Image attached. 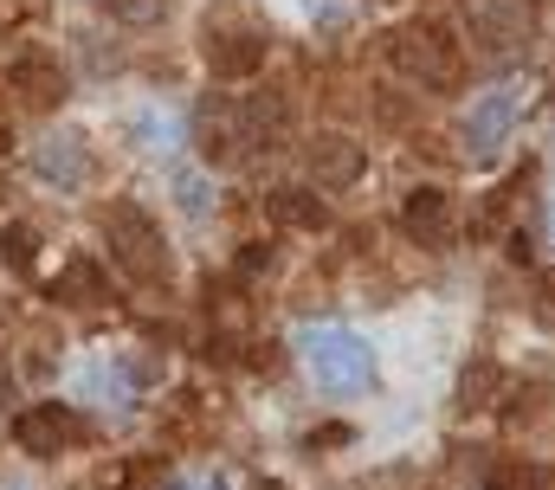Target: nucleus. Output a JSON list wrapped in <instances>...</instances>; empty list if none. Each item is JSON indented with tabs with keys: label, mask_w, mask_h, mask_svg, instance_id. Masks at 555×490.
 Masks as SVG:
<instances>
[{
	"label": "nucleus",
	"mask_w": 555,
	"mask_h": 490,
	"mask_svg": "<svg viewBox=\"0 0 555 490\" xmlns=\"http://www.w3.org/2000/svg\"><path fill=\"white\" fill-rule=\"evenodd\" d=\"M59 297H65V304H98V297H104V271H98L91 258H72L65 278H59Z\"/></svg>",
	"instance_id": "16"
},
{
	"label": "nucleus",
	"mask_w": 555,
	"mask_h": 490,
	"mask_svg": "<svg viewBox=\"0 0 555 490\" xmlns=\"http://www.w3.org/2000/svg\"><path fill=\"white\" fill-rule=\"evenodd\" d=\"M0 252H7V265L33 271V258H39V233H33V227H7V233H0Z\"/></svg>",
	"instance_id": "18"
},
{
	"label": "nucleus",
	"mask_w": 555,
	"mask_h": 490,
	"mask_svg": "<svg viewBox=\"0 0 555 490\" xmlns=\"http://www.w3.org/2000/svg\"><path fill=\"white\" fill-rule=\"evenodd\" d=\"M240 136H246L253 149H278V142L291 136V104H284L278 91H253V98L240 104Z\"/></svg>",
	"instance_id": "9"
},
{
	"label": "nucleus",
	"mask_w": 555,
	"mask_h": 490,
	"mask_svg": "<svg viewBox=\"0 0 555 490\" xmlns=\"http://www.w3.org/2000/svg\"><path fill=\"white\" fill-rule=\"evenodd\" d=\"M78 439H85V420H78L72 407H59V400L26 407V413L13 420V446L33 452V459H59V452H72Z\"/></svg>",
	"instance_id": "5"
},
{
	"label": "nucleus",
	"mask_w": 555,
	"mask_h": 490,
	"mask_svg": "<svg viewBox=\"0 0 555 490\" xmlns=\"http://www.w3.org/2000/svg\"><path fill=\"white\" fill-rule=\"evenodd\" d=\"M13 85H20L33 104H52V98H65V78H59V65H52L46 52H26V59L13 65Z\"/></svg>",
	"instance_id": "14"
},
{
	"label": "nucleus",
	"mask_w": 555,
	"mask_h": 490,
	"mask_svg": "<svg viewBox=\"0 0 555 490\" xmlns=\"http://www.w3.org/2000/svg\"><path fill=\"white\" fill-rule=\"evenodd\" d=\"M33 175L52 181V188H85V175H91V149H85V136H72V129L46 136V142L33 149Z\"/></svg>",
	"instance_id": "7"
},
{
	"label": "nucleus",
	"mask_w": 555,
	"mask_h": 490,
	"mask_svg": "<svg viewBox=\"0 0 555 490\" xmlns=\"http://www.w3.org/2000/svg\"><path fill=\"white\" fill-rule=\"evenodd\" d=\"M304 362L310 374L330 387V394H356V387H369L375 381V356H369V343L356 336V330H304Z\"/></svg>",
	"instance_id": "2"
},
{
	"label": "nucleus",
	"mask_w": 555,
	"mask_h": 490,
	"mask_svg": "<svg viewBox=\"0 0 555 490\" xmlns=\"http://www.w3.org/2000/svg\"><path fill=\"white\" fill-rule=\"evenodd\" d=\"M168 188H175V207H181V214H194V220L214 207V188H207V175H201V168H168Z\"/></svg>",
	"instance_id": "15"
},
{
	"label": "nucleus",
	"mask_w": 555,
	"mask_h": 490,
	"mask_svg": "<svg viewBox=\"0 0 555 490\" xmlns=\"http://www.w3.org/2000/svg\"><path fill=\"white\" fill-rule=\"evenodd\" d=\"M259 265H272V252H266V245H246V252H240V271H259Z\"/></svg>",
	"instance_id": "21"
},
{
	"label": "nucleus",
	"mask_w": 555,
	"mask_h": 490,
	"mask_svg": "<svg viewBox=\"0 0 555 490\" xmlns=\"http://www.w3.org/2000/svg\"><path fill=\"white\" fill-rule=\"evenodd\" d=\"M207 65H214V78H253L266 65V33L259 26H227V33L207 26Z\"/></svg>",
	"instance_id": "6"
},
{
	"label": "nucleus",
	"mask_w": 555,
	"mask_h": 490,
	"mask_svg": "<svg viewBox=\"0 0 555 490\" xmlns=\"http://www.w3.org/2000/svg\"><path fill=\"white\" fill-rule=\"evenodd\" d=\"M310 175H317V188H349L362 175V149L349 136H317L310 142Z\"/></svg>",
	"instance_id": "11"
},
{
	"label": "nucleus",
	"mask_w": 555,
	"mask_h": 490,
	"mask_svg": "<svg viewBox=\"0 0 555 490\" xmlns=\"http://www.w3.org/2000/svg\"><path fill=\"white\" fill-rule=\"evenodd\" d=\"M104 240H111V258L130 271V278H162L168 271V245L155 233V220L130 207V201H117L111 214H104Z\"/></svg>",
	"instance_id": "3"
},
{
	"label": "nucleus",
	"mask_w": 555,
	"mask_h": 490,
	"mask_svg": "<svg viewBox=\"0 0 555 490\" xmlns=\"http://www.w3.org/2000/svg\"><path fill=\"white\" fill-rule=\"evenodd\" d=\"M485 490H543V472H530V465H491Z\"/></svg>",
	"instance_id": "19"
},
{
	"label": "nucleus",
	"mask_w": 555,
	"mask_h": 490,
	"mask_svg": "<svg viewBox=\"0 0 555 490\" xmlns=\"http://www.w3.org/2000/svg\"><path fill=\"white\" fill-rule=\"evenodd\" d=\"M111 13H117L124 26H149V20L168 13V0H111Z\"/></svg>",
	"instance_id": "20"
},
{
	"label": "nucleus",
	"mask_w": 555,
	"mask_h": 490,
	"mask_svg": "<svg viewBox=\"0 0 555 490\" xmlns=\"http://www.w3.org/2000/svg\"><path fill=\"white\" fill-rule=\"evenodd\" d=\"M491 394H498V362H472L465 381H459V407H465V413H472V407H491Z\"/></svg>",
	"instance_id": "17"
},
{
	"label": "nucleus",
	"mask_w": 555,
	"mask_h": 490,
	"mask_svg": "<svg viewBox=\"0 0 555 490\" xmlns=\"http://www.w3.org/2000/svg\"><path fill=\"white\" fill-rule=\"evenodd\" d=\"M401 227H408L420 245H452V207H446V194H439V188H414V194L401 201Z\"/></svg>",
	"instance_id": "10"
},
{
	"label": "nucleus",
	"mask_w": 555,
	"mask_h": 490,
	"mask_svg": "<svg viewBox=\"0 0 555 490\" xmlns=\"http://www.w3.org/2000/svg\"><path fill=\"white\" fill-rule=\"evenodd\" d=\"M485 52H524L537 33V0H459Z\"/></svg>",
	"instance_id": "4"
},
{
	"label": "nucleus",
	"mask_w": 555,
	"mask_h": 490,
	"mask_svg": "<svg viewBox=\"0 0 555 490\" xmlns=\"http://www.w3.org/2000/svg\"><path fill=\"white\" fill-rule=\"evenodd\" d=\"M388 65L420 91H452L459 85V46H452L446 26H401L388 39Z\"/></svg>",
	"instance_id": "1"
},
{
	"label": "nucleus",
	"mask_w": 555,
	"mask_h": 490,
	"mask_svg": "<svg viewBox=\"0 0 555 490\" xmlns=\"http://www.w3.org/2000/svg\"><path fill=\"white\" fill-rule=\"evenodd\" d=\"M194 129H201V149L220 162V155H233V136H240V104H201L194 111Z\"/></svg>",
	"instance_id": "13"
},
{
	"label": "nucleus",
	"mask_w": 555,
	"mask_h": 490,
	"mask_svg": "<svg viewBox=\"0 0 555 490\" xmlns=\"http://www.w3.org/2000/svg\"><path fill=\"white\" fill-rule=\"evenodd\" d=\"M511 122H517V91H491V98H478L472 117H465V149H472V162L498 155L504 136H511Z\"/></svg>",
	"instance_id": "8"
},
{
	"label": "nucleus",
	"mask_w": 555,
	"mask_h": 490,
	"mask_svg": "<svg viewBox=\"0 0 555 490\" xmlns=\"http://www.w3.org/2000/svg\"><path fill=\"white\" fill-rule=\"evenodd\" d=\"M266 207H272V220L284 233H317V227L330 220V207L317 201V188H278Z\"/></svg>",
	"instance_id": "12"
}]
</instances>
